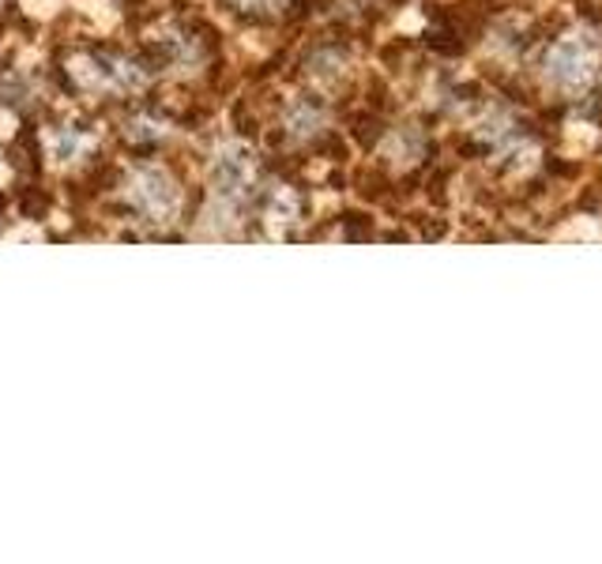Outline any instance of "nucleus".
I'll use <instances>...</instances> for the list:
<instances>
[{"instance_id":"1","label":"nucleus","mask_w":602,"mask_h":564,"mask_svg":"<svg viewBox=\"0 0 602 564\" xmlns=\"http://www.w3.org/2000/svg\"><path fill=\"white\" fill-rule=\"evenodd\" d=\"M542 76L550 79V87H558L561 95H580L599 79V50L595 42H588V34H565L546 50L542 57Z\"/></svg>"},{"instance_id":"3","label":"nucleus","mask_w":602,"mask_h":564,"mask_svg":"<svg viewBox=\"0 0 602 564\" xmlns=\"http://www.w3.org/2000/svg\"><path fill=\"white\" fill-rule=\"evenodd\" d=\"M237 4H241L245 12H268V8H276L279 0H237Z\"/></svg>"},{"instance_id":"2","label":"nucleus","mask_w":602,"mask_h":564,"mask_svg":"<svg viewBox=\"0 0 602 564\" xmlns=\"http://www.w3.org/2000/svg\"><path fill=\"white\" fill-rule=\"evenodd\" d=\"M136 207L148 212L151 218H166L173 215V204H178V193H173V181L162 174H140L136 177Z\"/></svg>"}]
</instances>
